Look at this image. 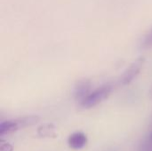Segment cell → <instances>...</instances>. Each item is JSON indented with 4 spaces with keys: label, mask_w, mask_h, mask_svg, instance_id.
<instances>
[{
    "label": "cell",
    "mask_w": 152,
    "mask_h": 151,
    "mask_svg": "<svg viewBox=\"0 0 152 151\" xmlns=\"http://www.w3.org/2000/svg\"><path fill=\"white\" fill-rule=\"evenodd\" d=\"M38 120H39L38 117L29 116V117H23L21 118L3 121L0 124V136H4L6 134L12 133L27 126H31L35 125Z\"/></svg>",
    "instance_id": "obj_1"
},
{
    "label": "cell",
    "mask_w": 152,
    "mask_h": 151,
    "mask_svg": "<svg viewBox=\"0 0 152 151\" xmlns=\"http://www.w3.org/2000/svg\"><path fill=\"white\" fill-rule=\"evenodd\" d=\"M112 90L113 86L110 84L102 85L92 91L89 95L80 103V105L85 109L94 108L102 102L104 100H106L110 95Z\"/></svg>",
    "instance_id": "obj_2"
},
{
    "label": "cell",
    "mask_w": 152,
    "mask_h": 151,
    "mask_svg": "<svg viewBox=\"0 0 152 151\" xmlns=\"http://www.w3.org/2000/svg\"><path fill=\"white\" fill-rule=\"evenodd\" d=\"M144 62H145V59L143 57H140L136 59L134 61H133L119 77V85L122 86L130 85L141 73Z\"/></svg>",
    "instance_id": "obj_3"
},
{
    "label": "cell",
    "mask_w": 152,
    "mask_h": 151,
    "mask_svg": "<svg viewBox=\"0 0 152 151\" xmlns=\"http://www.w3.org/2000/svg\"><path fill=\"white\" fill-rule=\"evenodd\" d=\"M91 82L88 79H83L78 81L73 91V95L75 100L78 101L80 103L89 95L91 91Z\"/></svg>",
    "instance_id": "obj_4"
},
{
    "label": "cell",
    "mask_w": 152,
    "mask_h": 151,
    "mask_svg": "<svg viewBox=\"0 0 152 151\" xmlns=\"http://www.w3.org/2000/svg\"><path fill=\"white\" fill-rule=\"evenodd\" d=\"M88 139L86 133L83 132H76L69 135L68 139L69 147L75 150H79L85 148L87 144Z\"/></svg>",
    "instance_id": "obj_5"
},
{
    "label": "cell",
    "mask_w": 152,
    "mask_h": 151,
    "mask_svg": "<svg viewBox=\"0 0 152 151\" xmlns=\"http://www.w3.org/2000/svg\"><path fill=\"white\" fill-rule=\"evenodd\" d=\"M140 47L143 50H148L152 48V28L150 29L141 41Z\"/></svg>",
    "instance_id": "obj_6"
},
{
    "label": "cell",
    "mask_w": 152,
    "mask_h": 151,
    "mask_svg": "<svg viewBox=\"0 0 152 151\" xmlns=\"http://www.w3.org/2000/svg\"><path fill=\"white\" fill-rule=\"evenodd\" d=\"M53 127L50 125H46L44 126H41L38 129V134L41 136H50V135H54L53 132Z\"/></svg>",
    "instance_id": "obj_7"
},
{
    "label": "cell",
    "mask_w": 152,
    "mask_h": 151,
    "mask_svg": "<svg viewBox=\"0 0 152 151\" xmlns=\"http://www.w3.org/2000/svg\"><path fill=\"white\" fill-rule=\"evenodd\" d=\"M139 151H152V143L148 139H146L142 142Z\"/></svg>",
    "instance_id": "obj_8"
},
{
    "label": "cell",
    "mask_w": 152,
    "mask_h": 151,
    "mask_svg": "<svg viewBox=\"0 0 152 151\" xmlns=\"http://www.w3.org/2000/svg\"><path fill=\"white\" fill-rule=\"evenodd\" d=\"M0 151H12V147L9 143L1 144Z\"/></svg>",
    "instance_id": "obj_9"
},
{
    "label": "cell",
    "mask_w": 152,
    "mask_h": 151,
    "mask_svg": "<svg viewBox=\"0 0 152 151\" xmlns=\"http://www.w3.org/2000/svg\"><path fill=\"white\" fill-rule=\"evenodd\" d=\"M147 139H148V140H149V141H150V142L152 143V131L151 132V133H150V135L148 136V138H147Z\"/></svg>",
    "instance_id": "obj_10"
}]
</instances>
